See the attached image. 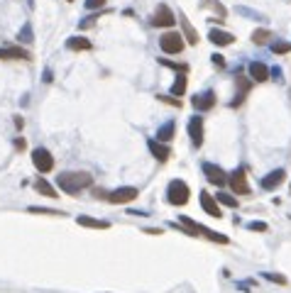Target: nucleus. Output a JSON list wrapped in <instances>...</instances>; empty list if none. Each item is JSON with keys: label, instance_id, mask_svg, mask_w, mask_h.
Listing matches in <instances>:
<instances>
[{"label": "nucleus", "instance_id": "33", "mask_svg": "<svg viewBox=\"0 0 291 293\" xmlns=\"http://www.w3.org/2000/svg\"><path fill=\"white\" fill-rule=\"evenodd\" d=\"M237 13H240V15H247V17H254V20H264L262 15L252 13V10H247V8H237Z\"/></svg>", "mask_w": 291, "mask_h": 293}, {"label": "nucleus", "instance_id": "20", "mask_svg": "<svg viewBox=\"0 0 291 293\" xmlns=\"http://www.w3.org/2000/svg\"><path fill=\"white\" fill-rule=\"evenodd\" d=\"M174 130H176L174 120H166L164 125L157 130V142H171V137H174Z\"/></svg>", "mask_w": 291, "mask_h": 293}, {"label": "nucleus", "instance_id": "7", "mask_svg": "<svg viewBox=\"0 0 291 293\" xmlns=\"http://www.w3.org/2000/svg\"><path fill=\"white\" fill-rule=\"evenodd\" d=\"M174 22H176V15L171 13V8L169 5H159L152 17L154 27H174Z\"/></svg>", "mask_w": 291, "mask_h": 293}, {"label": "nucleus", "instance_id": "16", "mask_svg": "<svg viewBox=\"0 0 291 293\" xmlns=\"http://www.w3.org/2000/svg\"><path fill=\"white\" fill-rule=\"evenodd\" d=\"M208 39L213 44H218V47H230L235 37H233L230 32H223V29H210V32H208Z\"/></svg>", "mask_w": 291, "mask_h": 293}, {"label": "nucleus", "instance_id": "22", "mask_svg": "<svg viewBox=\"0 0 291 293\" xmlns=\"http://www.w3.org/2000/svg\"><path fill=\"white\" fill-rule=\"evenodd\" d=\"M237 86H240V93H237V98L235 100H233V105H240V103H242V98H245V93H247L249 91V81L247 78H242V76H237Z\"/></svg>", "mask_w": 291, "mask_h": 293}, {"label": "nucleus", "instance_id": "34", "mask_svg": "<svg viewBox=\"0 0 291 293\" xmlns=\"http://www.w3.org/2000/svg\"><path fill=\"white\" fill-rule=\"evenodd\" d=\"M210 59H213V64H215L218 69H225V56H221V54H213V56H210Z\"/></svg>", "mask_w": 291, "mask_h": 293}, {"label": "nucleus", "instance_id": "36", "mask_svg": "<svg viewBox=\"0 0 291 293\" xmlns=\"http://www.w3.org/2000/svg\"><path fill=\"white\" fill-rule=\"evenodd\" d=\"M269 73H272V76H274V78H281V69H277V66H274V69L269 71Z\"/></svg>", "mask_w": 291, "mask_h": 293}, {"label": "nucleus", "instance_id": "5", "mask_svg": "<svg viewBox=\"0 0 291 293\" xmlns=\"http://www.w3.org/2000/svg\"><path fill=\"white\" fill-rule=\"evenodd\" d=\"M159 47H162L164 54H179L181 49H184V37H181L179 32H166L164 37L159 39Z\"/></svg>", "mask_w": 291, "mask_h": 293}, {"label": "nucleus", "instance_id": "31", "mask_svg": "<svg viewBox=\"0 0 291 293\" xmlns=\"http://www.w3.org/2000/svg\"><path fill=\"white\" fill-rule=\"evenodd\" d=\"M105 5V0H86V8L88 10H98V8H103Z\"/></svg>", "mask_w": 291, "mask_h": 293}, {"label": "nucleus", "instance_id": "19", "mask_svg": "<svg viewBox=\"0 0 291 293\" xmlns=\"http://www.w3.org/2000/svg\"><path fill=\"white\" fill-rule=\"evenodd\" d=\"M179 25L184 27V34H186L189 44H198V32L191 27V22L186 20V15H184V13H179Z\"/></svg>", "mask_w": 291, "mask_h": 293}, {"label": "nucleus", "instance_id": "2", "mask_svg": "<svg viewBox=\"0 0 291 293\" xmlns=\"http://www.w3.org/2000/svg\"><path fill=\"white\" fill-rule=\"evenodd\" d=\"M179 223L186 227V235H191V237H198V232L201 235H206L208 239H213V242H221V244H228V237L225 235H218V232H213V230H208V227H203L201 223H196V220H191L189 215H179Z\"/></svg>", "mask_w": 291, "mask_h": 293}, {"label": "nucleus", "instance_id": "18", "mask_svg": "<svg viewBox=\"0 0 291 293\" xmlns=\"http://www.w3.org/2000/svg\"><path fill=\"white\" fill-rule=\"evenodd\" d=\"M76 223L81 225V227H93V230H108L111 227L108 220H96V218H88V215H79Z\"/></svg>", "mask_w": 291, "mask_h": 293}, {"label": "nucleus", "instance_id": "24", "mask_svg": "<svg viewBox=\"0 0 291 293\" xmlns=\"http://www.w3.org/2000/svg\"><path fill=\"white\" fill-rule=\"evenodd\" d=\"M17 39H20V42H25V44L34 42V34H32V25H29V22H25V27L20 29V34H17Z\"/></svg>", "mask_w": 291, "mask_h": 293}, {"label": "nucleus", "instance_id": "21", "mask_svg": "<svg viewBox=\"0 0 291 293\" xmlns=\"http://www.w3.org/2000/svg\"><path fill=\"white\" fill-rule=\"evenodd\" d=\"M66 47H69L71 52H88V49H91V42L83 39V37H69V39H66Z\"/></svg>", "mask_w": 291, "mask_h": 293}, {"label": "nucleus", "instance_id": "25", "mask_svg": "<svg viewBox=\"0 0 291 293\" xmlns=\"http://www.w3.org/2000/svg\"><path fill=\"white\" fill-rule=\"evenodd\" d=\"M267 39H272V32H269V29H254V32H252V42L254 44H264Z\"/></svg>", "mask_w": 291, "mask_h": 293}, {"label": "nucleus", "instance_id": "27", "mask_svg": "<svg viewBox=\"0 0 291 293\" xmlns=\"http://www.w3.org/2000/svg\"><path fill=\"white\" fill-rule=\"evenodd\" d=\"M215 200L223 203V205H228V208H237V198H233V195H228V193H218Z\"/></svg>", "mask_w": 291, "mask_h": 293}, {"label": "nucleus", "instance_id": "12", "mask_svg": "<svg viewBox=\"0 0 291 293\" xmlns=\"http://www.w3.org/2000/svg\"><path fill=\"white\" fill-rule=\"evenodd\" d=\"M215 105V93L213 91H203L201 96H196L194 98V108L198 112H203V110H210Z\"/></svg>", "mask_w": 291, "mask_h": 293}, {"label": "nucleus", "instance_id": "9", "mask_svg": "<svg viewBox=\"0 0 291 293\" xmlns=\"http://www.w3.org/2000/svg\"><path fill=\"white\" fill-rule=\"evenodd\" d=\"M189 137H191V142H194L196 147H201L203 144V117H191L189 120Z\"/></svg>", "mask_w": 291, "mask_h": 293}, {"label": "nucleus", "instance_id": "1", "mask_svg": "<svg viewBox=\"0 0 291 293\" xmlns=\"http://www.w3.org/2000/svg\"><path fill=\"white\" fill-rule=\"evenodd\" d=\"M91 183H93V176L86 174V171H64V174L56 176V186L69 195L81 193L83 188H88Z\"/></svg>", "mask_w": 291, "mask_h": 293}, {"label": "nucleus", "instance_id": "11", "mask_svg": "<svg viewBox=\"0 0 291 293\" xmlns=\"http://www.w3.org/2000/svg\"><path fill=\"white\" fill-rule=\"evenodd\" d=\"M201 205H203V210H206L210 218H223V210H221V205H218V200L208 193V191L201 193Z\"/></svg>", "mask_w": 291, "mask_h": 293}, {"label": "nucleus", "instance_id": "10", "mask_svg": "<svg viewBox=\"0 0 291 293\" xmlns=\"http://www.w3.org/2000/svg\"><path fill=\"white\" fill-rule=\"evenodd\" d=\"M203 174H206V179L210 183H215V186H223V183L228 181V174L223 171L221 166H215V164H203Z\"/></svg>", "mask_w": 291, "mask_h": 293}, {"label": "nucleus", "instance_id": "15", "mask_svg": "<svg viewBox=\"0 0 291 293\" xmlns=\"http://www.w3.org/2000/svg\"><path fill=\"white\" fill-rule=\"evenodd\" d=\"M147 147H150V152H152L154 159H159V161H166V159H169V154H171V149L166 147L164 142L150 140V142H147Z\"/></svg>", "mask_w": 291, "mask_h": 293}, {"label": "nucleus", "instance_id": "29", "mask_svg": "<svg viewBox=\"0 0 291 293\" xmlns=\"http://www.w3.org/2000/svg\"><path fill=\"white\" fill-rule=\"evenodd\" d=\"M262 276H264V279H269V281H274V283H281V286L286 283V279H284L281 274H272V271H264Z\"/></svg>", "mask_w": 291, "mask_h": 293}, {"label": "nucleus", "instance_id": "6", "mask_svg": "<svg viewBox=\"0 0 291 293\" xmlns=\"http://www.w3.org/2000/svg\"><path fill=\"white\" fill-rule=\"evenodd\" d=\"M32 164H34V169H37L40 174H49V171L54 169V156L40 147V149L32 152Z\"/></svg>", "mask_w": 291, "mask_h": 293}, {"label": "nucleus", "instance_id": "13", "mask_svg": "<svg viewBox=\"0 0 291 293\" xmlns=\"http://www.w3.org/2000/svg\"><path fill=\"white\" fill-rule=\"evenodd\" d=\"M249 76H252V81H257V83H264V81H269V69L264 66L262 61H252L247 66Z\"/></svg>", "mask_w": 291, "mask_h": 293}, {"label": "nucleus", "instance_id": "28", "mask_svg": "<svg viewBox=\"0 0 291 293\" xmlns=\"http://www.w3.org/2000/svg\"><path fill=\"white\" fill-rule=\"evenodd\" d=\"M272 52H274V54H289L291 42H274L272 44Z\"/></svg>", "mask_w": 291, "mask_h": 293}, {"label": "nucleus", "instance_id": "14", "mask_svg": "<svg viewBox=\"0 0 291 293\" xmlns=\"http://www.w3.org/2000/svg\"><path fill=\"white\" fill-rule=\"evenodd\" d=\"M284 176H286V174H284L281 169L272 171V174H267V176L262 179V188H264V191H274L277 186H281V183H284Z\"/></svg>", "mask_w": 291, "mask_h": 293}, {"label": "nucleus", "instance_id": "8", "mask_svg": "<svg viewBox=\"0 0 291 293\" xmlns=\"http://www.w3.org/2000/svg\"><path fill=\"white\" fill-rule=\"evenodd\" d=\"M228 183H230V188L240 195H247L249 193V183H247V176H245V171L242 169H235L230 176H228Z\"/></svg>", "mask_w": 291, "mask_h": 293}, {"label": "nucleus", "instance_id": "4", "mask_svg": "<svg viewBox=\"0 0 291 293\" xmlns=\"http://www.w3.org/2000/svg\"><path fill=\"white\" fill-rule=\"evenodd\" d=\"M137 195H139L137 188H132V186H123V188L111 191V193H108V200H111L113 205H127V203H132Z\"/></svg>", "mask_w": 291, "mask_h": 293}, {"label": "nucleus", "instance_id": "23", "mask_svg": "<svg viewBox=\"0 0 291 293\" xmlns=\"http://www.w3.org/2000/svg\"><path fill=\"white\" fill-rule=\"evenodd\" d=\"M34 188H37L40 193H44L47 198H56V191H54V188H52V186H49L47 181H44V179H40V181L34 183Z\"/></svg>", "mask_w": 291, "mask_h": 293}, {"label": "nucleus", "instance_id": "35", "mask_svg": "<svg viewBox=\"0 0 291 293\" xmlns=\"http://www.w3.org/2000/svg\"><path fill=\"white\" fill-rule=\"evenodd\" d=\"M247 227H249V230H257V232H264V230H267V225H264V223H249Z\"/></svg>", "mask_w": 291, "mask_h": 293}, {"label": "nucleus", "instance_id": "30", "mask_svg": "<svg viewBox=\"0 0 291 293\" xmlns=\"http://www.w3.org/2000/svg\"><path fill=\"white\" fill-rule=\"evenodd\" d=\"M29 213H40V215H64L61 210H47V208H29Z\"/></svg>", "mask_w": 291, "mask_h": 293}, {"label": "nucleus", "instance_id": "3", "mask_svg": "<svg viewBox=\"0 0 291 293\" xmlns=\"http://www.w3.org/2000/svg\"><path fill=\"white\" fill-rule=\"evenodd\" d=\"M189 195H191L189 186L184 181H179V179H174V181L166 186V200H169L171 205H186V203H189Z\"/></svg>", "mask_w": 291, "mask_h": 293}, {"label": "nucleus", "instance_id": "17", "mask_svg": "<svg viewBox=\"0 0 291 293\" xmlns=\"http://www.w3.org/2000/svg\"><path fill=\"white\" fill-rule=\"evenodd\" d=\"M0 59H5V61H8V59H22V61H27L29 54L22 47H3V49H0Z\"/></svg>", "mask_w": 291, "mask_h": 293}, {"label": "nucleus", "instance_id": "32", "mask_svg": "<svg viewBox=\"0 0 291 293\" xmlns=\"http://www.w3.org/2000/svg\"><path fill=\"white\" fill-rule=\"evenodd\" d=\"M203 5H213V8L218 10V15H221V17H225V8H223L221 3H215V0H203Z\"/></svg>", "mask_w": 291, "mask_h": 293}, {"label": "nucleus", "instance_id": "26", "mask_svg": "<svg viewBox=\"0 0 291 293\" xmlns=\"http://www.w3.org/2000/svg\"><path fill=\"white\" fill-rule=\"evenodd\" d=\"M184 91H186V76H179L171 86V96H184Z\"/></svg>", "mask_w": 291, "mask_h": 293}]
</instances>
